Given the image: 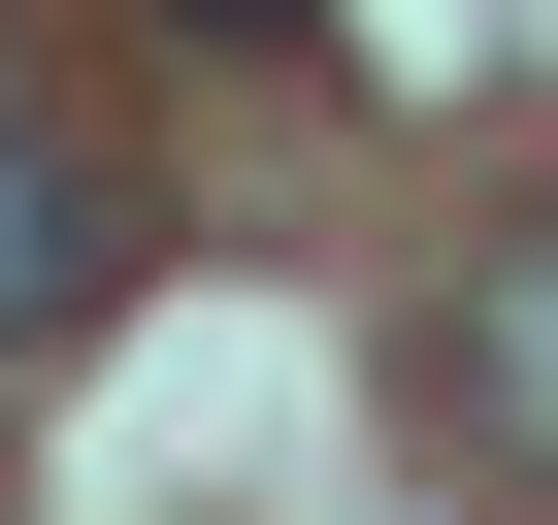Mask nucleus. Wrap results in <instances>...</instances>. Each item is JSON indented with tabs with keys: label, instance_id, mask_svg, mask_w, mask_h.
<instances>
[{
	"label": "nucleus",
	"instance_id": "f257e3e1",
	"mask_svg": "<svg viewBox=\"0 0 558 525\" xmlns=\"http://www.w3.org/2000/svg\"><path fill=\"white\" fill-rule=\"evenodd\" d=\"M427 427L558 492V230H493V262H460V296H427Z\"/></svg>",
	"mask_w": 558,
	"mask_h": 525
},
{
	"label": "nucleus",
	"instance_id": "f03ea898",
	"mask_svg": "<svg viewBox=\"0 0 558 525\" xmlns=\"http://www.w3.org/2000/svg\"><path fill=\"white\" fill-rule=\"evenodd\" d=\"M99 329V197H66V132H0V362H66Z\"/></svg>",
	"mask_w": 558,
	"mask_h": 525
},
{
	"label": "nucleus",
	"instance_id": "7ed1b4c3",
	"mask_svg": "<svg viewBox=\"0 0 558 525\" xmlns=\"http://www.w3.org/2000/svg\"><path fill=\"white\" fill-rule=\"evenodd\" d=\"M197 34H329V0H197Z\"/></svg>",
	"mask_w": 558,
	"mask_h": 525
}]
</instances>
